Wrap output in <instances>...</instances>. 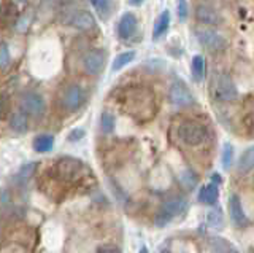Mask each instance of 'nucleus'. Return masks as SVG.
I'll list each match as a JSON object with an SVG mask.
<instances>
[{
    "label": "nucleus",
    "mask_w": 254,
    "mask_h": 253,
    "mask_svg": "<svg viewBox=\"0 0 254 253\" xmlns=\"http://www.w3.org/2000/svg\"><path fill=\"white\" fill-rule=\"evenodd\" d=\"M54 170L58 173V177H61L62 180H75L81 175L83 163L79 160H75V158H62L56 164Z\"/></svg>",
    "instance_id": "obj_7"
},
{
    "label": "nucleus",
    "mask_w": 254,
    "mask_h": 253,
    "mask_svg": "<svg viewBox=\"0 0 254 253\" xmlns=\"http://www.w3.org/2000/svg\"><path fill=\"white\" fill-rule=\"evenodd\" d=\"M10 112V97H8V94L0 91V120L5 118Z\"/></svg>",
    "instance_id": "obj_26"
},
{
    "label": "nucleus",
    "mask_w": 254,
    "mask_h": 253,
    "mask_svg": "<svg viewBox=\"0 0 254 253\" xmlns=\"http://www.w3.org/2000/svg\"><path fill=\"white\" fill-rule=\"evenodd\" d=\"M21 110L34 118H42L46 112V102L37 92H26L21 97Z\"/></svg>",
    "instance_id": "obj_6"
},
{
    "label": "nucleus",
    "mask_w": 254,
    "mask_h": 253,
    "mask_svg": "<svg viewBox=\"0 0 254 253\" xmlns=\"http://www.w3.org/2000/svg\"><path fill=\"white\" fill-rule=\"evenodd\" d=\"M83 69L87 75H99L105 67V53L102 50H91L83 56Z\"/></svg>",
    "instance_id": "obj_9"
},
{
    "label": "nucleus",
    "mask_w": 254,
    "mask_h": 253,
    "mask_svg": "<svg viewBox=\"0 0 254 253\" xmlns=\"http://www.w3.org/2000/svg\"><path fill=\"white\" fill-rule=\"evenodd\" d=\"M84 102V91L79 84H70L62 94V105L68 112H76Z\"/></svg>",
    "instance_id": "obj_8"
},
{
    "label": "nucleus",
    "mask_w": 254,
    "mask_h": 253,
    "mask_svg": "<svg viewBox=\"0 0 254 253\" xmlns=\"http://www.w3.org/2000/svg\"><path fill=\"white\" fill-rule=\"evenodd\" d=\"M161 253H172L170 250H164V252H161Z\"/></svg>",
    "instance_id": "obj_37"
},
{
    "label": "nucleus",
    "mask_w": 254,
    "mask_h": 253,
    "mask_svg": "<svg viewBox=\"0 0 254 253\" xmlns=\"http://www.w3.org/2000/svg\"><path fill=\"white\" fill-rule=\"evenodd\" d=\"M170 22H172V14L169 10H164L161 14H159V18L156 19L154 22V27H153V40H159V38H162L167 32H169L170 29Z\"/></svg>",
    "instance_id": "obj_14"
},
{
    "label": "nucleus",
    "mask_w": 254,
    "mask_h": 253,
    "mask_svg": "<svg viewBox=\"0 0 254 253\" xmlns=\"http://www.w3.org/2000/svg\"><path fill=\"white\" fill-rule=\"evenodd\" d=\"M206 136H208V131H206L203 124L197 121H183L178 126V137L188 147L202 145Z\"/></svg>",
    "instance_id": "obj_2"
},
{
    "label": "nucleus",
    "mask_w": 254,
    "mask_h": 253,
    "mask_svg": "<svg viewBox=\"0 0 254 253\" xmlns=\"http://www.w3.org/2000/svg\"><path fill=\"white\" fill-rule=\"evenodd\" d=\"M135 58H137V51H135V50L119 53L118 56L115 58L113 64H111V70H113V72H118V70H121L126 66H129Z\"/></svg>",
    "instance_id": "obj_18"
},
{
    "label": "nucleus",
    "mask_w": 254,
    "mask_h": 253,
    "mask_svg": "<svg viewBox=\"0 0 254 253\" xmlns=\"http://www.w3.org/2000/svg\"><path fill=\"white\" fill-rule=\"evenodd\" d=\"M206 223L211 228H222L224 225V218H222V213L216 209L206 212Z\"/></svg>",
    "instance_id": "obj_24"
},
{
    "label": "nucleus",
    "mask_w": 254,
    "mask_h": 253,
    "mask_svg": "<svg viewBox=\"0 0 254 253\" xmlns=\"http://www.w3.org/2000/svg\"><path fill=\"white\" fill-rule=\"evenodd\" d=\"M91 3H92L94 6H97V3H99V0H91Z\"/></svg>",
    "instance_id": "obj_36"
},
{
    "label": "nucleus",
    "mask_w": 254,
    "mask_h": 253,
    "mask_svg": "<svg viewBox=\"0 0 254 253\" xmlns=\"http://www.w3.org/2000/svg\"><path fill=\"white\" fill-rule=\"evenodd\" d=\"M27 26H29V21H26V18H21L18 22V30L19 32H24V30H27Z\"/></svg>",
    "instance_id": "obj_33"
},
{
    "label": "nucleus",
    "mask_w": 254,
    "mask_h": 253,
    "mask_svg": "<svg viewBox=\"0 0 254 253\" xmlns=\"http://www.w3.org/2000/svg\"><path fill=\"white\" fill-rule=\"evenodd\" d=\"M84 137V129H73V131H70L68 134V140L70 142H78V140H81Z\"/></svg>",
    "instance_id": "obj_30"
},
{
    "label": "nucleus",
    "mask_w": 254,
    "mask_h": 253,
    "mask_svg": "<svg viewBox=\"0 0 254 253\" xmlns=\"http://www.w3.org/2000/svg\"><path fill=\"white\" fill-rule=\"evenodd\" d=\"M18 19V8L10 0H3L0 3V22L2 24H11L13 21Z\"/></svg>",
    "instance_id": "obj_16"
},
{
    "label": "nucleus",
    "mask_w": 254,
    "mask_h": 253,
    "mask_svg": "<svg viewBox=\"0 0 254 253\" xmlns=\"http://www.w3.org/2000/svg\"><path fill=\"white\" fill-rule=\"evenodd\" d=\"M232 160H234V147L232 144H229L226 142L224 145H222V152H221V164H222V169H229L230 164H232Z\"/></svg>",
    "instance_id": "obj_23"
},
{
    "label": "nucleus",
    "mask_w": 254,
    "mask_h": 253,
    "mask_svg": "<svg viewBox=\"0 0 254 253\" xmlns=\"http://www.w3.org/2000/svg\"><path fill=\"white\" fill-rule=\"evenodd\" d=\"M138 253H149V250H148V249L145 247V245H143V247L140 249V252H138Z\"/></svg>",
    "instance_id": "obj_35"
},
{
    "label": "nucleus",
    "mask_w": 254,
    "mask_h": 253,
    "mask_svg": "<svg viewBox=\"0 0 254 253\" xmlns=\"http://www.w3.org/2000/svg\"><path fill=\"white\" fill-rule=\"evenodd\" d=\"M218 196H219V189L214 183H208L202 186L200 193H198V199H200L203 204H208V205H213L214 202L218 201Z\"/></svg>",
    "instance_id": "obj_19"
},
{
    "label": "nucleus",
    "mask_w": 254,
    "mask_h": 253,
    "mask_svg": "<svg viewBox=\"0 0 254 253\" xmlns=\"http://www.w3.org/2000/svg\"><path fill=\"white\" fill-rule=\"evenodd\" d=\"M54 147V137L51 134H40L34 139V150L37 153H48Z\"/></svg>",
    "instance_id": "obj_17"
},
{
    "label": "nucleus",
    "mask_w": 254,
    "mask_h": 253,
    "mask_svg": "<svg viewBox=\"0 0 254 253\" xmlns=\"http://www.w3.org/2000/svg\"><path fill=\"white\" fill-rule=\"evenodd\" d=\"M100 128L105 134H111L116 128V118L113 113L110 112H103L100 116Z\"/></svg>",
    "instance_id": "obj_22"
},
{
    "label": "nucleus",
    "mask_w": 254,
    "mask_h": 253,
    "mask_svg": "<svg viewBox=\"0 0 254 253\" xmlns=\"http://www.w3.org/2000/svg\"><path fill=\"white\" fill-rule=\"evenodd\" d=\"M254 168V145L248 147L242 153L240 160H238V170L240 172H250Z\"/></svg>",
    "instance_id": "obj_20"
},
{
    "label": "nucleus",
    "mask_w": 254,
    "mask_h": 253,
    "mask_svg": "<svg viewBox=\"0 0 254 253\" xmlns=\"http://www.w3.org/2000/svg\"><path fill=\"white\" fill-rule=\"evenodd\" d=\"M180 181L183 185H185L186 188H192L194 183H195V175L192 172L189 170H185V172H180Z\"/></svg>",
    "instance_id": "obj_27"
},
{
    "label": "nucleus",
    "mask_w": 254,
    "mask_h": 253,
    "mask_svg": "<svg viewBox=\"0 0 254 253\" xmlns=\"http://www.w3.org/2000/svg\"><path fill=\"white\" fill-rule=\"evenodd\" d=\"M188 207H189L188 201L185 199V197H181V196H175V197H172V199L165 201L162 204V207L159 209L156 218H154L156 226L157 228L167 226L175 217H178V215H181L183 212H186Z\"/></svg>",
    "instance_id": "obj_1"
},
{
    "label": "nucleus",
    "mask_w": 254,
    "mask_h": 253,
    "mask_svg": "<svg viewBox=\"0 0 254 253\" xmlns=\"http://www.w3.org/2000/svg\"><path fill=\"white\" fill-rule=\"evenodd\" d=\"M95 253H123V252L119 247H116V245H103V247H100Z\"/></svg>",
    "instance_id": "obj_32"
},
{
    "label": "nucleus",
    "mask_w": 254,
    "mask_h": 253,
    "mask_svg": "<svg viewBox=\"0 0 254 253\" xmlns=\"http://www.w3.org/2000/svg\"><path fill=\"white\" fill-rule=\"evenodd\" d=\"M211 245H213V247L216 249L218 252H219V250L222 252V249H221V247L229 249V244H227L226 241H222L221 237H213V239H211Z\"/></svg>",
    "instance_id": "obj_31"
},
{
    "label": "nucleus",
    "mask_w": 254,
    "mask_h": 253,
    "mask_svg": "<svg viewBox=\"0 0 254 253\" xmlns=\"http://www.w3.org/2000/svg\"><path fill=\"white\" fill-rule=\"evenodd\" d=\"M189 16V8H188V2L186 0H180L178 2V18L181 22H185Z\"/></svg>",
    "instance_id": "obj_29"
},
{
    "label": "nucleus",
    "mask_w": 254,
    "mask_h": 253,
    "mask_svg": "<svg viewBox=\"0 0 254 253\" xmlns=\"http://www.w3.org/2000/svg\"><path fill=\"white\" fill-rule=\"evenodd\" d=\"M214 94L222 102H232L238 97V88L232 77L227 74H221L214 82Z\"/></svg>",
    "instance_id": "obj_3"
},
{
    "label": "nucleus",
    "mask_w": 254,
    "mask_h": 253,
    "mask_svg": "<svg viewBox=\"0 0 254 253\" xmlns=\"http://www.w3.org/2000/svg\"><path fill=\"white\" fill-rule=\"evenodd\" d=\"M138 29V19L133 13H124L118 22V35L121 40H130Z\"/></svg>",
    "instance_id": "obj_10"
},
{
    "label": "nucleus",
    "mask_w": 254,
    "mask_h": 253,
    "mask_svg": "<svg viewBox=\"0 0 254 253\" xmlns=\"http://www.w3.org/2000/svg\"><path fill=\"white\" fill-rule=\"evenodd\" d=\"M169 97H170L172 104L177 107H189L195 102L192 92L189 89V86L181 80H175L172 83L170 89H169Z\"/></svg>",
    "instance_id": "obj_5"
},
{
    "label": "nucleus",
    "mask_w": 254,
    "mask_h": 253,
    "mask_svg": "<svg viewBox=\"0 0 254 253\" xmlns=\"http://www.w3.org/2000/svg\"><path fill=\"white\" fill-rule=\"evenodd\" d=\"M195 19L200 22L202 26L210 27V26H218L221 22V14L210 5L200 3L195 6Z\"/></svg>",
    "instance_id": "obj_11"
},
{
    "label": "nucleus",
    "mask_w": 254,
    "mask_h": 253,
    "mask_svg": "<svg viewBox=\"0 0 254 253\" xmlns=\"http://www.w3.org/2000/svg\"><path fill=\"white\" fill-rule=\"evenodd\" d=\"M29 115L22 110H18L10 116V129L16 134H26L29 129Z\"/></svg>",
    "instance_id": "obj_15"
},
{
    "label": "nucleus",
    "mask_w": 254,
    "mask_h": 253,
    "mask_svg": "<svg viewBox=\"0 0 254 253\" xmlns=\"http://www.w3.org/2000/svg\"><path fill=\"white\" fill-rule=\"evenodd\" d=\"M10 64V50L5 43L0 45V69H5Z\"/></svg>",
    "instance_id": "obj_28"
},
{
    "label": "nucleus",
    "mask_w": 254,
    "mask_h": 253,
    "mask_svg": "<svg viewBox=\"0 0 254 253\" xmlns=\"http://www.w3.org/2000/svg\"><path fill=\"white\" fill-rule=\"evenodd\" d=\"M35 169H37V164H35V163H27L26 166H22V168L19 169V172H18V178L22 180V181H26L27 178L32 177V173L35 172Z\"/></svg>",
    "instance_id": "obj_25"
},
{
    "label": "nucleus",
    "mask_w": 254,
    "mask_h": 253,
    "mask_svg": "<svg viewBox=\"0 0 254 253\" xmlns=\"http://www.w3.org/2000/svg\"><path fill=\"white\" fill-rule=\"evenodd\" d=\"M229 215H230V220L234 221V225H237V226L245 225L246 213H245L240 197H238L237 194H232L229 197Z\"/></svg>",
    "instance_id": "obj_13"
},
{
    "label": "nucleus",
    "mask_w": 254,
    "mask_h": 253,
    "mask_svg": "<svg viewBox=\"0 0 254 253\" xmlns=\"http://www.w3.org/2000/svg\"><path fill=\"white\" fill-rule=\"evenodd\" d=\"M145 0H129V3L132 5V6H140Z\"/></svg>",
    "instance_id": "obj_34"
},
{
    "label": "nucleus",
    "mask_w": 254,
    "mask_h": 253,
    "mask_svg": "<svg viewBox=\"0 0 254 253\" xmlns=\"http://www.w3.org/2000/svg\"><path fill=\"white\" fill-rule=\"evenodd\" d=\"M205 59L200 54L192 58V62H190V74H192V78L195 82H202L205 77Z\"/></svg>",
    "instance_id": "obj_21"
},
{
    "label": "nucleus",
    "mask_w": 254,
    "mask_h": 253,
    "mask_svg": "<svg viewBox=\"0 0 254 253\" xmlns=\"http://www.w3.org/2000/svg\"><path fill=\"white\" fill-rule=\"evenodd\" d=\"M230 253H240V252H237V250H230Z\"/></svg>",
    "instance_id": "obj_38"
},
{
    "label": "nucleus",
    "mask_w": 254,
    "mask_h": 253,
    "mask_svg": "<svg viewBox=\"0 0 254 253\" xmlns=\"http://www.w3.org/2000/svg\"><path fill=\"white\" fill-rule=\"evenodd\" d=\"M195 37L197 40L200 42V45L203 48L210 50V51H222L226 48V38L222 37L219 32L213 29H208V27H202V29H197L195 32Z\"/></svg>",
    "instance_id": "obj_4"
},
{
    "label": "nucleus",
    "mask_w": 254,
    "mask_h": 253,
    "mask_svg": "<svg viewBox=\"0 0 254 253\" xmlns=\"http://www.w3.org/2000/svg\"><path fill=\"white\" fill-rule=\"evenodd\" d=\"M70 24L73 26L75 29L81 30V32H87V30H92L95 27V18L92 16L91 11L79 10V11L73 13Z\"/></svg>",
    "instance_id": "obj_12"
}]
</instances>
